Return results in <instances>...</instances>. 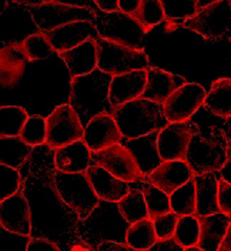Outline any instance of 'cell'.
Here are the masks:
<instances>
[{
  "label": "cell",
  "mask_w": 231,
  "mask_h": 251,
  "mask_svg": "<svg viewBox=\"0 0 231 251\" xmlns=\"http://www.w3.org/2000/svg\"><path fill=\"white\" fill-rule=\"evenodd\" d=\"M230 42H231V39H230Z\"/></svg>",
  "instance_id": "cell-53"
},
{
  "label": "cell",
  "mask_w": 231,
  "mask_h": 251,
  "mask_svg": "<svg viewBox=\"0 0 231 251\" xmlns=\"http://www.w3.org/2000/svg\"><path fill=\"white\" fill-rule=\"evenodd\" d=\"M29 13L36 26L43 33L54 30L73 22H94L96 19V12L86 6L53 0L43 1L37 7H31Z\"/></svg>",
  "instance_id": "cell-9"
},
{
  "label": "cell",
  "mask_w": 231,
  "mask_h": 251,
  "mask_svg": "<svg viewBox=\"0 0 231 251\" xmlns=\"http://www.w3.org/2000/svg\"><path fill=\"white\" fill-rule=\"evenodd\" d=\"M207 92L197 83H187L171 94L166 101L164 116L169 123H185L191 116L204 106Z\"/></svg>",
  "instance_id": "cell-12"
},
{
  "label": "cell",
  "mask_w": 231,
  "mask_h": 251,
  "mask_svg": "<svg viewBox=\"0 0 231 251\" xmlns=\"http://www.w3.org/2000/svg\"><path fill=\"white\" fill-rule=\"evenodd\" d=\"M174 238L177 243H180L184 249L199 246L200 241V221L196 216H184L180 217L176 231H174Z\"/></svg>",
  "instance_id": "cell-34"
},
{
  "label": "cell",
  "mask_w": 231,
  "mask_h": 251,
  "mask_svg": "<svg viewBox=\"0 0 231 251\" xmlns=\"http://www.w3.org/2000/svg\"><path fill=\"white\" fill-rule=\"evenodd\" d=\"M20 139L25 143H27L30 147H37V146L46 144V119H43L42 116H30L25 127H23L22 133H20Z\"/></svg>",
  "instance_id": "cell-38"
},
{
  "label": "cell",
  "mask_w": 231,
  "mask_h": 251,
  "mask_svg": "<svg viewBox=\"0 0 231 251\" xmlns=\"http://www.w3.org/2000/svg\"><path fill=\"white\" fill-rule=\"evenodd\" d=\"M217 251H231V223L230 226H229L227 234H226L223 243H221V246L218 247V250Z\"/></svg>",
  "instance_id": "cell-48"
},
{
  "label": "cell",
  "mask_w": 231,
  "mask_h": 251,
  "mask_svg": "<svg viewBox=\"0 0 231 251\" xmlns=\"http://www.w3.org/2000/svg\"><path fill=\"white\" fill-rule=\"evenodd\" d=\"M31 147L20 137H0V164L20 167L30 154Z\"/></svg>",
  "instance_id": "cell-28"
},
{
  "label": "cell",
  "mask_w": 231,
  "mask_h": 251,
  "mask_svg": "<svg viewBox=\"0 0 231 251\" xmlns=\"http://www.w3.org/2000/svg\"><path fill=\"white\" fill-rule=\"evenodd\" d=\"M157 235L153 220H141L131 224L126 234V243L130 249L140 251H149L157 243Z\"/></svg>",
  "instance_id": "cell-29"
},
{
  "label": "cell",
  "mask_w": 231,
  "mask_h": 251,
  "mask_svg": "<svg viewBox=\"0 0 231 251\" xmlns=\"http://www.w3.org/2000/svg\"><path fill=\"white\" fill-rule=\"evenodd\" d=\"M33 240L30 235L16 234L6 228H0V251H27Z\"/></svg>",
  "instance_id": "cell-40"
},
{
  "label": "cell",
  "mask_w": 231,
  "mask_h": 251,
  "mask_svg": "<svg viewBox=\"0 0 231 251\" xmlns=\"http://www.w3.org/2000/svg\"><path fill=\"white\" fill-rule=\"evenodd\" d=\"M196 125L191 122L185 123H169L158 131L157 144L158 153L164 161L183 160L185 161L188 146L194 133Z\"/></svg>",
  "instance_id": "cell-13"
},
{
  "label": "cell",
  "mask_w": 231,
  "mask_h": 251,
  "mask_svg": "<svg viewBox=\"0 0 231 251\" xmlns=\"http://www.w3.org/2000/svg\"><path fill=\"white\" fill-rule=\"evenodd\" d=\"M92 160L124 183H147V177L141 173L134 156L122 143L104 151L92 153Z\"/></svg>",
  "instance_id": "cell-11"
},
{
  "label": "cell",
  "mask_w": 231,
  "mask_h": 251,
  "mask_svg": "<svg viewBox=\"0 0 231 251\" xmlns=\"http://www.w3.org/2000/svg\"><path fill=\"white\" fill-rule=\"evenodd\" d=\"M29 57L22 43H9L0 53V80L3 89H12L25 75Z\"/></svg>",
  "instance_id": "cell-21"
},
{
  "label": "cell",
  "mask_w": 231,
  "mask_h": 251,
  "mask_svg": "<svg viewBox=\"0 0 231 251\" xmlns=\"http://www.w3.org/2000/svg\"><path fill=\"white\" fill-rule=\"evenodd\" d=\"M22 186V177L17 169L0 164V200H6L19 193Z\"/></svg>",
  "instance_id": "cell-39"
},
{
  "label": "cell",
  "mask_w": 231,
  "mask_h": 251,
  "mask_svg": "<svg viewBox=\"0 0 231 251\" xmlns=\"http://www.w3.org/2000/svg\"><path fill=\"white\" fill-rule=\"evenodd\" d=\"M143 194L146 199V204L149 208V217L150 220H155L160 216L171 213V203H170V196L161 191L160 188L154 187L150 183H144Z\"/></svg>",
  "instance_id": "cell-33"
},
{
  "label": "cell",
  "mask_w": 231,
  "mask_h": 251,
  "mask_svg": "<svg viewBox=\"0 0 231 251\" xmlns=\"http://www.w3.org/2000/svg\"><path fill=\"white\" fill-rule=\"evenodd\" d=\"M119 4H120V12L134 19L139 12L140 0H119Z\"/></svg>",
  "instance_id": "cell-46"
},
{
  "label": "cell",
  "mask_w": 231,
  "mask_h": 251,
  "mask_svg": "<svg viewBox=\"0 0 231 251\" xmlns=\"http://www.w3.org/2000/svg\"><path fill=\"white\" fill-rule=\"evenodd\" d=\"M167 19H191L204 7L197 0H161Z\"/></svg>",
  "instance_id": "cell-36"
},
{
  "label": "cell",
  "mask_w": 231,
  "mask_h": 251,
  "mask_svg": "<svg viewBox=\"0 0 231 251\" xmlns=\"http://www.w3.org/2000/svg\"><path fill=\"white\" fill-rule=\"evenodd\" d=\"M187 84V80L181 76L169 73L158 67L147 69V84L140 99L150 100L158 104H166L171 94L177 92L180 87Z\"/></svg>",
  "instance_id": "cell-18"
},
{
  "label": "cell",
  "mask_w": 231,
  "mask_h": 251,
  "mask_svg": "<svg viewBox=\"0 0 231 251\" xmlns=\"http://www.w3.org/2000/svg\"><path fill=\"white\" fill-rule=\"evenodd\" d=\"M0 226L12 233L30 235V207L20 191L0 203Z\"/></svg>",
  "instance_id": "cell-15"
},
{
  "label": "cell",
  "mask_w": 231,
  "mask_h": 251,
  "mask_svg": "<svg viewBox=\"0 0 231 251\" xmlns=\"http://www.w3.org/2000/svg\"><path fill=\"white\" fill-rule=\"evenodd\" d=\"M157 137H158V131H154L147 136H141L131 140L124 139L126 141L122 143L131 151V154L134 156L139 164L140 170L146 177L150 176L164 161L158 153Z\"/></svg>",
  "instance_id": "cell-22"
},
{
  "label": "cell",
  "mask_w": 231,
  "mask_h": 251,
  "mask_svg": "<svg viewBox=\"0 0 231 251\" xmlns=\"http://www.w3.org/2000/svg\"><path fill=\"white\" fill-rule=\"evenodd\" d=\"M70 251H93V247L90 244H87L86 241H78L76 244H73L70 247Z\"/></svg>",
  "instance_id": "cell-50"
},
{
  "label": "cell",
  "mask_w": 231,
  "mask_h": 251,
  "mask_svg": "<svg viewBox=\"0 0 231 251\" xmlns=\"http://www.w3.org/2000/svg\"><path fill=\"white\" fill-rule=\"evenodd\" d=\"M94 4L103 13H117V12H120L119 0H94Z\"/></svg>",
  "instance_id": "cell-45"
},
{
  "label": "cell",
  "mask_w": 231,
  "mask_h": 251,
  "mask_svg": "<svg viewBox=\"0 0 231 251\" xmlns=\"http://www.w3.org/2000/svg\"><path fill=\"white\" fill-rule=\"evenodd\" d=\"M199 221H200L199 247L204 251H217L227 234L231 217L218 213L205 217H199Z\"/></svg>",
  "instance_id": "cell-26"
},
{
  "label": "cell",
  "mask_w": 231,
  "mask_h": 251,
  "mask_svg": "<svg viewBox=\"0 0 231 251\" xmlns=\"http://www.w3.org/2000/svg\"><path fill=\"white\" fill-rule=\"evenodd\" d=\"M53 180L60 199L76 213L80 221L87 219L100 201L86 173H63L56 170Z\"/></svg>",
  "instance_id": "cell-5"
},
{
  "label": "cell",
  "mask_w": 231,
  "mask_h": 251,
  "mask_svg": "<svg viewBox=\"0 0 231 251\" xmlns=\"http://www.w3.org/2000/svg\"><path fill=\"white\" fill-rule=\"evenodd\" d=\"M97 45V69L108 76H120L136 70L149 69V56L144 50L111 43L104 39L96 37Z\"/></svg>",
  "instance_id": "cell-6"
},
{
  "label": "cell",
  "mask_w": 231,
  "mask_h": 251,
  "mask_svg": "<svg viewBox=\"0 0 231 251\" xmlns=\"http://www.w3.org/2000/svg\"><path fill=\"white\" fill-rule=\"evenodd\" d=\"M179 219H180V216H177L176 213L171 211L169 214L160 216V217L153 220L154 228H155V235H157V240L158 241L169 240V238L174 237V231H176Z\"/></svg>",
  "instance_id": "cell-41"
},
{
  "label": "cell",
  "mask_w": 231,
  "mask_h": 251,
  "mask_svg": "<svg viewBox=\"0 0 231 251\" xmlns=\"http://www.w3.org/2000/svg\"><path fill=\"white\" fill-rule=\"evenodd\" d=\"M29 114L23 107L19 106H1L0 109V126L1 133L0 137H20V133L26 122L29 120Z\"/></svg>",
  "instance_id": "cell-31"
},
{
  "label": "cell",
  "mask_w": 231,
  "mask_h": 251,
  "mask_svg": "<svg viewBox=\"0 0 231 251\" xmlns=\"http://www.w3.org/2000/svg\"><path fill=\"white\" fill-rule=\"evenodd\" d=\"M224 133H226V137H227V141H229V156L231 158V117L226 120V130H224Z\"/></svg>",
  "instance_id": "cell-51"
},
{
  "label": "cell",
  "mask_w": 231,
  "mask_h": 251,
  "mask_svg": "<svg viewBox=\"0 0 231 251\" xmlns=\"http://www.w3.org/2000/svg\"><path fill=\"white\" fill-rule=\"evenodd\" d=\"M46 144L54 151L84 137V126L70 104L57 106L46 117Z\"/></svg>",
  "instance_id": "cell-10"
},
{
  "label": "cell",
  "mask_w": 231,
  "mask_h": 251,
  "mask_svg": "<svg viewBox=\"0 0 231 251\" xmlns=\"http://www.w3.org/2000/svg\"><path fill=\"white\" fill-rule=\"evenodd\" d=\"M92 151L84 140L76 141L54 151L56 170L63 173H86L90 169Z\"/></svg>",
  "instance_id": "cell-23"
},
{
  "label": "cell",
  "mask_w": 231,
  "mask_h": 251,
  "mask_svg": "<svg viewBox=\"0 0 231 251\" xmlns=\"http://www.w3.org/2000/svg\"><path fill=\"white\" fill-rule=\"evenodd\" d=\"M130 224L119 210V203H108L100 200L92 214L80 221L78 233L83 241L92 247L102 243L117 241L126 243V234Z\"/></svg>",
  "instance_id": "cell-4"
},
{
  "label": "cell",
  "mask_w": 231,
  "mask_h": 251,
  "mask_svg": "<svg viewBox=\"0 0 231 251\" xmlns=\"http://www.w3.org/2000/svg\"><path fill=\"white\" fill-rule=\"evenodd\" d=\"M86 174L92 183L96 196L103 201L119 203L131 190L128 183L119 180L111 173H108L106 169H103L97 164L90 166V169L86 172Z\"/></svg>",
  "instance_id": "cell-20"
},
{
  "label": "cell",
  "mask_w": 231,
  "mask_h": 251,
  "mask_svg": "<svg viewBox=\"0 0 231 251\" xmlns=\"http://www.w3.org/2000/svg\"><path fill=\"white\" fill-rule=\"evenodd\" d=\"M62 60L66 63L72 78L86 76L97 69V45L96 39H90L73 50L60 53Z\"/></svg>",
  "instance_id": "cell-24"
},
{
  "label": "cell",
  "mask_w": 231,
  "mask_h": 251,
  "mask_svg": "<svg viewBox=\"0 0 231 251\" xmlns=\"http://www.w3.org/2000/svg\"><path fill=\"white\" fill-rule=\"evenodd\" d=\"M218 205L220 213L231 217V184L226 180H218Z\"/></svg>",
  "instance_id": "cell-42"
},
{
  "label": "cell",
  "mask_w": 231,
  "mask_h": 251,
  "mask_svg": "<svg viewBox=\"0 0 231 251\" xmlns=\"http://www.w3.org/2000/svg\"><path fill=\"white\" fill-rule=\"evenodd\" d=\"M27 251H62L56 243L49 238H33Z\"/></svg>",
  "instance_id": "cell-43"
},
{
  "label": "cell",
  "mask_w": 231,
  "mask_h": 251,
  "mask_svg": "<svg viewBox=\"0 0 231 251\" xmlns=\"http://www.w3.org/2000/svg\"><path fill=\"white\" fill-rule=\"evenodd\" d=\"M147 84V70H136L126 75L114 76L110 84V106L111 111L126 103L137 100Z\"/></svg>",
  "instance_id": "cell-17"
},
{
  "label": "cell",
  "mask_w": 231,
  "mask_h": 251,
  "mask_svg": "<svg viewBox=\"0 0 231 251\" xmlns=\"http://www.w3.org/2000/svg\"><path fill=\"white\" fill-rule=\"evenodd\" d=\"M93 23L100 39L130 49L143 50L141 45L147 31L131 16L126 15L123 12L103 13L99 10Z\"/></svg>",
  "instance_id": "cell-7"
},
{
  "label": "cell",
  "mask_w": 231,
  "mask_h": 251,
  "mask_svg": "<svg viewBox=\"0 0 231 251\" xmlns=\"http://www.w3.org/2000/svg\"><path fill=\"white\" fill-rule=\"evenodd\" d=\"M220 174H221V178L223 180H226L227 183L231 184V158H229V161L224 164V167L221 169Z\"/></svg>",
  "instance_id": "cell-49"
},
{
  "label": "cell",
  "mask_w": 231,
  "mask_h": 251,
  "mask_svg": "<svg viewBox=\"0 0 231 251\" xmlns=\"http://www.w3.org/2000/svg\"><path fill=\"white\" fill-rule=\"evenodd\" d=\"M119 210L130 226L141 220L150 219L143 190H130L123 200L119 201Z\"/></svg>",
  "instance_id": "cell-32"
},
{
  "label": "cell",
  "mask_w": 231,
  "mask_h": 251,
  "mask_svg": "<svg viewBox=\"0 0 231 251\" xmlns=\"http://www.w3.org/2000/svg\"><path fill=\"white\" fill-rule=\"evenodd\" d=\"M134 19L144 27L146 31L160 25L166 19L161 0H140L139 12Z\"/></svg>",
  "instance_id": "cell-35"
},
{
  "label": "cell",
  "mask_w": 231,
  "mask_h": 251,
  "mask_svg": "<svg viewBox=\"0 0 231 251\" xmlns=\"http://www.w3.org/2000/svg\"><path fill=\"white\" fill-rule=\"evenodd\" d=\"M197 193V211L196 217H205L220 213L218 205V180L214 173L194 176Z\"/></svg>",
  "instance_id": "cell-25"
},
{
  "label": "cell",
  "mask_w": 231,
  "mask_h": 251,
  "mask_svg": "<svg viewBox=\"0 0 231 251\" xmlns=\"http://www.w3.org/2000/svg\"><path fill=\"white\" fill-rule=\"evenodd\" d=\"M23 49L29 57V62H37V60H45L51 53H54L53 47L50 46L47 40L46 34L43 31L33 33L27 36L23 42Z\"/></svg>",
  "instance_id": "cell-37"
},
{
  "label": "cell",
  "mask_w": 231,
  "mask_h": 251,
  "mask_svg": "<svg viewBox=\"0 0 231 251\" xmlns=\"http://www.w3.org/2000/svg\"><path fill=\"white\" fill-rule=\"evenodd\" d=\"M149 251H184V247L176 241V238H169V240H161L157 241L153 247Z\"/></svg>",
  "instance_id": "cell-44"
},
{
  "label": "cell",
  "mask_w": 231,
  "mask_h": 251,
  "mask_svg": "<svg viewBox=\"0 0 231 251\" xmlns=\"http://www.w3.org/2000/svg\"><path fill=\"white\" fill-rule=\"evenodd\" d=\"M194 177V173L183 160H167L163 161L150 176H147V183L160 188L166 194H173L176 190L183 187Z\"/></svg>",
  "instance_id": "cell-16"
},
{
  "label": "cell",
  "mask_w": 231,
  "mask_h": 251,
  "mask_svg": "<svg viewBox=\"0 0 231 251\" xmlns=\"http://www.w3.org/2000/svg\"><path fill=\"white\" fill-rule=\"evenodd\" d=\"M83 140L92 153H100L116 144H120L123 134L111 113L106 111L93 117L89 125L84 127Z\"/></svg>",
  "instance_id": "cell-14"
},
{
  "label": "cell",
  "mask_w": 231,
  "mask_h": 251,
  "mask_svg": "<svg viewBox=\"0 0 231 251\" xmlns=\"http://www.w3.org/2000/svg\"><path fill=\"white\" fill-rule=\"evenodd\" d=\"M205 109L211 114L223 119L231 117V77L217 78L204 101Z\"/></svg>",
  "instance_id": "cell-27"
},
{
  "label": "cell",
  "mask_w": 231,
  "mask_h": 251,
  "mask_svg": "<svg viewBox=\"0 0 231 251\" xmlns=\"http://www.w3.org/2000/svg\"><path fill=\"white\" fill-rule=\"evenodd\" d=\"M94 33L97 31L93 22H73L45 34L53 50L60 54L93 39Z\"/></svg>",
  "instance_id": "cell-19"
},
{
  "label": "cell",
  "mask_w": 231,
  "mask_h": 251,
  "mask_svg": "<svg viewBox=\"0 0 231 251\" xmlns=\"http://www.w3.org/2000/svg\"><path fill=\"white\" fill-rule=\"evenodd\" d=\"M111 116L114 117L123 134V139L126 140L160 131L169 125L164 116L163 104L144 99H137L130 103H126L119 109L113 110Z\"/></svg>",
  "instance_id": "cell-3"
},
{
  "label": "cell",
  "mask_w": 231,
  "mask_h": 251,
  "mask_svg": "<svg viewBox=\"0 0 231 251\" xmlns=\"http://www.w3.org/2000/svg\"><path fill=\"white\" fill-rule=\"evenodd\" d=\"M229 158V141L223 128L217 126L194 127L185 157L194 176L220 173Z\"/></svg>",
  "instance_id": "cell-1"
},
{
  "label": "cell",
  "mask_w": 231,
  "mask_h": 251,
  "mask_svg": "<svg viewBox=\"0 0 231 251\" xmlns=\"http://www.w3.org/2000/svg\"><path fill=\"white\" fill-rule=\"evenodd\" d=\"M184 251H204V250L200 249L199 246H193V247H187V249H184Z\"/></svg>",
  "instance_id": "cell-52"
},
{
  "label": "cell",
  "mask_w": 231,
  "mask_h": 251,
  "mask_svg": "<svg viewBox=\"0 0 231 251\" xmlns=\"http://www.w3.org/2000/svg\"><path fill=\"white\" fill-rule=\"evenodd\" d=\"M113 77L96 69L90 75L72 78L69 104L75 109L81 125H89L100 113H111L110 84Z\"/></svg>",
  "instance_id": "cell-2"
},
{
  "label": "cell",
  "mask_w": 231,
  "mask_h": 251,
  "mask_svg": "<svg viewBox=\"0 0 231 251\" xmlns=\"http://www.w3.org/2000/svg\"><path fill=\"white\" fill-rule=\"evenodd\" d=\"M181 27L199 33L207 40L231 39V0L205 4L194 17L187 19Z\"/></svg>",
  "instance_id": "cell-8"
},
{
  "label": "cell",
  "mask_w": 231,
  "mask_h": 251,
  "mask_svg": "<svg viewBox=\"0 0 231 251\" xmlns=\"http://www.w3.org/2000/svg\"><path fill=\"white\" fill-rule=\"evenodd\" d=\"M99 251H131L127 243H117V241H107L99 246Z\"/></svg>",
  "instance_id": "cell-47"
},
{
  "label": "cell",
  "mask_w": 231,
  "mask_h": 251,
  "mask_svg": "<svg viewBox=\"0 0 231 251\" xmlns=\"http://www.w3.org/2000/svg\"><path fill=\"white\" fill-rule=\"evenodd\" d=\"M170 203L171 210L180 217L184 216H196L197 211V193H196V184L194 177L185 183L183 187L176 190L173 194H170Z\"/></svg>",
  "instance_id": "cell-30"
}]
</instances>
